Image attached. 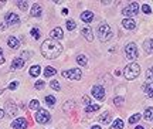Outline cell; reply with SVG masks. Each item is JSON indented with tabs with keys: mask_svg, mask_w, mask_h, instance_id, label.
<instances>
[{
	"mask_svg": "<svg viewBox=\"0 0 153 129\" xmlns=\"http://www.w3.org/2000/svg\"><path fill=\"white\" fill-rule=\"evenodd\" d=\"M142 118V115H140V113H135V115H132L131 118H129V124H136L137 121H139V119Z\"/></svg>",
	"mask_w": 153,
	"mask_h": 129,
	"instance_id": "cell-28",
	"label": "cell"
},
{
	"mask_svg": "<svg viewBox=\"0 0 153 129\" xmlns=\"http://www.w3.org/2000/svg\"><path fill=\"white\" fill-rule=\"evenodd\" d=\"M6 28V24H0V30H4Z\"/></svg>",
	"mask_w": 153,
	"mask_h": 129,
	"instance_id": "cell-48",
	"label": "cell"
},
{
	"mask_svg": "<svg viewBox=\"0 0 153 129\" xmlns=\"http://www.w3.org/2000/svg\"><path fill=\"white\" fill-rule=\"evenodd\" d=\"M146 81H148V84L153 81V67H152V68H149V70L146 71Z\"/></svg>",
	"mask_w": 153,
	"mask_h": 129,
	"instance_id": "cell-30",
	"label": "cell"
},
{
	"mask_svg": "<svg viewBox=\"0 0 153 129\" xmlns=\"http://www.w3.org/2000/svg\"><path fill=\"white\" fill-rule=\"evenodd\" d=\"M98 38L102 43H106V41H109L112 38V30H111V27L106 23H102L98 27Z\"/></svg>",
	"mask_w": 153,
	"mask_h": 129,
	"instance_id": "cell-2",
	"label": "cell"
},
{
	"mask_svg": "<svg viewBox=\"0 0 153 129\" xmlns=\"http://www.w3.org/2000/svg\"><path fill=\"white\" fill-rule=\"evenodd\" d=\"M61 53H62V45L60 43L54 41V40H45L41 44V54H43L45 58H48V60L57 58Z\"/></svg>",
	"mask_w": 153,
	"mask_h": 129,
	"instance_id": "cell-1",
	"label": "cell"
},
{
	"mask_svg": "<svg viewBox=\"0 0 153 129\" xmlns=\"http://www.w3.org/2000/svg\"><path fill=\"white\" fill-rule=\"evenodd\" d=\"M27 119L26 118H17L13 124H11V128L13 129H26L27 128Z\"/></svg>",
	"mask_w": 153,
	"mask_h": 129,
	"instance_id": "cell-9",
	"label": "cell"
},
{
	"mask_svg": "<svg viewBox=\"0 0 153 129\" xmlns=\"http://www.w3.org/2000/svg\"><path fill=\"white\" fill-rule=\"evenodd\" d=\"M6 109L9 111V113H10L11 116H14V115L17 113V111H19V109H17V107L13 102H7V104H6Z\"/></svg>",
	"mask_w": 153,
	"mask_h": 129,
	"instance_id": "cell-18",
	"label": "cell"
},
{
	"mask_svg": "<svg viewBox=\"0 0 153 129\" xmlns=\"http://www.w3.org/2000/svg\"><path fill=\"white\" fill-rule=\"evenodd\" d=\"M75 27H76V24H75V22H74V20H67V28H68L70 31H72Z\"/></svg>",
	"mask_w": 153,
	"mask_h": 129,
	"instance_id": "cell-32",
	"label": "cell"
},
{
	"mask_svg": "<svg viewBox=\"0 0 153 129\" xmlns=\"http://www.w3.org/2000/svg\"><path fill=\"white\" fill-rule=\"evenodd\" d=\"M17 6H19V9H22V10H26L28 7V3L26 0H20V1H17Z\"/></svg>",
	"mask_w": 153,
	"mask_h": 129,
	"instance_id": "cell-31",
	"label": "cell"
},
{
	"mask_svg": "<svg viewBox=\"0 0 153 129\" xmlns=\"http://www.w3.org/2000/svg\"><path fill=\"white\" fill-rule=\"evenodd\" d=\"M82 72L79 68H71L68 71H62V77H65L68 80H81Z\"/></svg>",
	"mask_w": 153,
	"mask_h": 129,
	"instance_id": "cell-7",
	"label": "cell"
},
{
	"mask_svg": "<svg viewBox=\"0 0 153 129\" xmlns=\"http://www.w3.org/2000/svg\"><path fill=\"white\" fill-rule=\"evenodd\" d=\"M23 65H24V60L22 57L20 58H14L13 63H11V70H20V68H23Z\"/></svg>",
	"mask_w": 153,
	"mask_h": 129,
	"instance_id": "cell-14",
	"label": "cell"
},
{
	"mask_svg": "<svg viewBox=\"0 0 153 129\" xmlns=\"http://www.w3.org/2000/svg\"><path fill=\"white\" fill-rule=\"evenodd\" d=\"M38 107H40V102H38L37 99H33L30 102V109H38Z\"/></svg>",
	"mask_w": 153,
	"mask_h": 129,
	"instance_id": "cell-34",
	"label": "cell"
},
{
	"mask_svg": "<svg viewBox=\"0 0 153 129\" xmlns=\"http://www.w3.org/2000/svg\"><path fill=\"white\" fill-rule=\"evenodd\" d=\"M135 129H145V128H143V126H136Z\"/></svg>",
	"mask_w": 153,
	"mask_h": 129,
	"instance_id": "cell-49",
	"label": "cell"
},
{
	"mask_svg": "<svg viewBox=\"0 0 153 129\" xmlns=\"http://www.w3.org/2000/svg\"><path fill=\"white\" fill-rule=\"evenodd\" d=\"M81 20L84 23H91L94 20V13L92 11H82L81 13Z\"/></svg>",
	"mask_w": 153,
	"mask_h": 129,
	"instance_id": "cell-13",
	"label": "cell"
},
{
	"mask_svg": "<svg viewBox=\"0 0 153 129\" xmlns=\"http://www.w3.org/2000/svg\"><path fill=\"white\" fill-rule=\"evenodd\" d=\"M50 36H51V38H57V40H60V38L64 37V33H62V28L61 27H55L53 31L50 33Z\"/></svg>",
	"mask_w": 153,
	"mask_h": 129,
	"instance_id": "cell-12",
	"label": "cell"
},
{
	"mask_svg": "<svg viewBox=\"0 0 153 129\" xmlns=\"http://www.w3.org/2000/svg\"><path fill=\"white\" fill-rule=\"evenodd\" d=\"M4 19H6V24L7 26H16V24L20 23V19H19V16H17L16 13H7Z\"/></svg>",
	"mask_w": 153,
	"mask_h": 129,
	"instance_id": "cell-8",
	"label": "cell"
},
{
	"mask_svg": "<svg viewBox=\"0 0 153 129\" xmlns=\"http://www.w3.org/2000/svg\"><path fill=\"white\" fill-rule=\"evenodd\" d=\"M148 97H149V98H153V88H150V89H149Z\"/></svg>",
	"mask_w": 153,
	"mask_h": 129,
	"instance_id": "cell-44",
	"label": "cell"
},
{
	"mask_svg": "<svg viewBox=\"0 0 153 129\" xmlns=\"http://www.w3.org/2000/svg\"><path fill=\"white\" fill-rule=\"evenodd\" d=\"M92 95L97 98V99H104L105 98V89L99 85L92 86Z\"/></svg>",
	"mask_w": 153,
	"mask_h": 129,
	"instance_id": "cell-10",
	"label": "cell"
},
{
	"mask_svg": "<svg viewBox=\"0 0 153 129\" xmlns=\"http://www.w3.org/2000/svg\"><path fill=\"white\" fill-rule=\"evenodd\" d=\"M123 74H125L126 80H135V78L140 74V67H139V64H136V63H132V64L126 65Z\"/></svg>",
	"mask_w": 153,
	"mask_h": 129,
	"instance_id": "cell-3",
	"label": "cell"
},
{
	"mask_svg": "<svg viewBox=\"0 0 153 129\" xmlns=\"http://www.w3.org/2000/svg\"><path fill=\"white\" fill-rule=\"evenodd\" d=\"M57 74V70L53 68V67H45L44 70V77H54Z\"/></svg>",
	"mask_w": 153,
	"mask_h": 129,
	"instance_id": "cell-23",
	"label": "cell"
},
{
	"mask_svg": "<svg viewBox=\"0 0 153 129\" xmlns=\"http://www.w3.org/2000/svg\"><path fill=\"white\" fill-rule=\"evenodd\" d=\"M17 86H19V82H17V81H13L10 85H9V89H11V91H13V89H16Z\"/></svg>",
	"mask_w": 153,
	"mask_h": 129,
	"instance_id": "cell-38",
	"label": "cell"
},
{
	"mask_svg": "<svg viewBox=\"0 0 153 129\" xmlns=\"http://www.w3.org/2000/svg\"><path fill=\"white\" fill-rule=\"evenodd\" d=\"M23 55H22V58L24 60V58H28V57H30V53H27V51H24V53H22Z\"/></svg>",
	"mask_w": 153,
	"mask_h": 129,
	"instance_id": "cell-42",
	"label": "cell"
},
{
	"mask_svg": "<svg viewBox=\"0 0 153 129\" xmlns=\"http://www.w3.org/2000/svg\"><path fill=\"white\" fill-rule=\"evenodd\" d=\"M99 122H102V124H109L111 122V113L104 112L101 116H99Z\"/></svg>",
	"mask_w": 153,
	"mask_h": 129,
	"instance_id": "cell-22",
	"label": "cell"
},
{
	"mask_svg": "<svg viewBox=\"0 0 153 129\" xmlns=\"http://www.w3.org/2000/svg\"><path fill=\"white\" fill-rule=\"evenodd\" d=\"M40 72H41V67H40V65H33V67L30 68V75L31 77H38Z\"/></svg>",
	"mask_w": 153,
	"mask_h": 129,
	"instance_id": "cell-21",
	"label": "cell"
},
{
	"mask_svg": "<svg viewBox=\"0 0 153 129\" xmlns=\"http://www.w3.org/2000/svg\"><path fill=\"white\" fill-rule=\"evenodd\" d=\"M7 44H9V47H10V48H19V45H20L19 40H17L16 37H13V36L7 38Z\"/></svg>",
	"mask_w": 153,
	"mask_h": 129,
	"instance_id": "cell-17",
	"label": "cell"
},
{
	"mask_svg": "<svg viewBox=\"0 0 153 129\" xmlns=\"http://www.w3.org/2000/svg\"><path fill=\"white\" fill-rule=\"evenodd\" d=\"M45 104H47L48 107H54L55 105V97H53V95L45 97Z\"/></svg>",
	"mask_w": 153,
	"mask_h": 129,
	"instance_id": "cell-27",
	"label": "cell"
},
{
	"mask_svg": "<svg viewBox=\"0 0 153 129\" xmlns=\"http://www.w3.org/2000/svg\"><path fill=\"white\" fill-rule=\"evenodd\" d=\"M137 13H139V4H137L136 1H132L131 4H128L122 10V14L123 16H128V19H131L132 16H136Z\"/></svg>",
	"mask_w": 153,
	"mask_h": 129,
	"instance_id": "cell-4",
	"label": "cell"
},
{
	"mask_svg": "<svg viewBox=\"0 0 153 129\" xmlns=\"http://www.w3.org/2000/svg\"><path fill=\"white\" fill-rule=\"evenodd\" d=\"M72 105H75V104H74V102H72V101H71V102L65 104V105H64V108H65V109H68V108H70V107H72Z\"/></svg>",
	"mask_w": 153,
	"mask_h": 129,
	"instance_id": "cell-43",
	"label": "cell"
},
{
	"mask_svg": "<svg viewBox=\"0 0 153 129\" xmlns=\"http://www.w3.org/2000/svg\"><path fill=\"white\" fill-rule=\"evenodd\" d=\"M143 118L146 119V121H152L153 119V108H148L146 111H145V113H143Z\"/></svg>",
	"mask_w": 153,
	"mask_h": 129,
	"instance_id": "cell-24",
	"label": "cell"
},
{
	"mask_svg": "<svg viewBox=\"0 0 153 129\" xmlns=\"http://www.w3.org/2000/svg\"><path fill=\"white\" fill-rule=\"evenodd\" d=\"M91 129H101V126H98V125H94Z\"/></svg>",
	"mask_w": 153,
	"mask_h": 129,
	"instance_id": "cell-47",
	"label": "cell"
},
{
	"mask_svg": "<svg viewBox=\"0 0 153 129\" xmlns=\"http://www.w3.org/2000/svg\"><path fill=\"white\" fill-rule=\"evenodd\" d=\"M142 88H143V91L146 92V94H148V92H149V89H150V86H149V84H143V86H142Z\"/></svg>",
	"mask_w": 153,
	"mask_h": 129,
	"instance_id": "cell-41",
	"label": "cell"
},
{
	"mask_svg": "<svg viewBox=\"0 0 153 129\" xmlns=\"http://www.w3.org/2000/svg\"><path fill=\"white\" fill-rule=\"evenodd\" d=\"M125 54H126V58L128 60H135L137 58V47L135 43H129L125 47Z\"/></svg>",
	"mask_w": 153,
	"mask_h": 129,
	"instance_id": "cell-6",
	"label": "cell"
},
{
	"mask_svg": "<svg viewBox=\"0 0 153 129\" xmlns=\"http://www.w3.org/2000/svg\"><path fill=\"white\" fill-rule=\"evenodd\" d=\"M41 13H43V10H41V6L37 4V3H36V4L31 7V10H30V14H31L33 17H40V16H41Z\"/></svg>",
	"mask_w": 153,
	"mask_h": 129,
	"instance_id": "cell-15",
	"label": "cell"
},
{
	"mask_svg": "<svg viewBox=\"0 0 153 129\" xmlns=\"http://www.w3.org/2000/svg\"><path fill=\"white\" fill-rule=\"evenodd\" d=\"M112 129H123V121L122 119H115Z\"/></svg>",
	"mask_w": 153,
	"mask_h": 129,
	"instance_id": "cell-25",
	"label": "cell"
},
{
	"mask_svg": "<svg viewBox=\"0 0 153 129\" xmlns=\"http://www.w3.org/2000/svg\"><path fill=\"white\" fill-rule=\"evenodd\" d=\"M0 64H4V57H3V50L0 48Z\"/></svg>",
	"mask_w": 153,
	"mask_h": 129,
	"instance_id": "cell-40",
	"label": "cell"
},
{
	"mask_svg": "<svg viewBox=\"0 0 153 129\" xmlns=\"http://www.w3.org/2000/svg\"><path fill=\"white\" fill-rule=\"evenodd\" d=\"M143 48H145V51L146 53H153V38L152 40H148V41H145V44H143Z\"/></svg>",
	"mask_w": 153,
	"mask_h": 129,
	"instance_id": "cell-20",
	"label": "cell"
},
{
	"mask_svg": "<svg viewBox=\"0 0 153 129\" xmlns=\"http://www.w3.org/2000/svg\"><path fill=\"white\" fill-rule=\"evenodd\" d=\"M31 36H33L36 40H38V38H40V30H38V28H36V27H34V28H31Z\"/></svg>",
	"mask_w": 153,
	"mask_h": 129,
	"instance_id": "cell-33",
	"label": "cell"
},
{
	"mask_svg": "<svg viewBox=\"0 0 153 129\" xmlns=\"http://www.w3.org/2000/svg\"><path fill=\"white\" fill-rule=\"evenodd\" d=\"M4 115H6V113H4V111H3V109L0 108V119H3V118H4Z\"/></svg>",
	"mask_w": 153,
	"mask_h": 129,
	"instance_id": "cell-45",
	"label": "cell"
},
{
	"mask_svg": "<svg viewBox=\"0 0 153 129\" xmlns=\"http://www.w3.org/2000/svg\"><path fill=\"white\" fill-rule=\"evenodd\" d=\"M114 102H115V105H116V107H120V105L123 104V98H122V97H116L114 99Z\"/></svg>",
	"mask_w": 153,
	"mask_h": 129,
	"instance_id": "cell-35",
	"label": "cell"
},
{
	"mask_svg": "<svg viewBox=\"0 0 153 129\" xmlns=\"http://www.w3.org/2000/svg\"><path fill=\"white\" fill-rule=\"evenodd\" d=\"M50 86H51L53 89H55V91H60V89H61L60 82H58V81H55V80H53L51 82H50Z\"/></svg>",
	"mask_w": 153,
	"mask_h": 129,
	"instance_id": "cell-29",
	"label": "cell"
},
{
	"mask_svg": "<svg viewBox=\"0 0 153 129\" xmlns=\"http://www.w3.org/2000/svg\"><path fill=\"white\" fill-rule=\"evenodd\" d=\"M62 14H68V9H62Z\"/></svg>",
	"mask_w": 153,
	"mask_h": 129,
	"instance_id": "cell-46",
	"label": "cell"
},
{
	"mask_svg": "<svg viewBox=\"0 0 153 129\" xmlns=\"http://www.w3.org/2000/svg\"><path fill=\"white\" fill-rule=\"evenodd\" d=\"M82 36L87 38L88 41H92L94 40V36H92V30L89 28V27H84L82 28Z\"/></svg>",
	"mask_w": 153,
	"mask_h": 129,
	"instance_id": "cell-16",
	"label": "cell"
},
{
	"mask_svg": "<svg viewBox=\"0 0 153 129\" xmlns=\"http://www.w3.org/2000/svg\"><path fill=\"white\" fill-rule=\"evenodd\" d=\"M82 99H84V104H85L87 107H88V105H91V98L88 97V95H85V97L82 98Z\"/></svg>",
	"mask_w": 153,
	"mask_h": 129,
	"instance_id": "cell-39",
	"label": "cell"
},
{
	"mask_svg": "<svg viewBox=\"0 0 153 129\" xmlns=\"http://www.w3.org/2000/svg\"><path fill=\"white\" fill-rule=\"evenodd\" d=\"M76 63H78L79 65H84V67H87V64H88L87 55H84V54H79V55H76Z\"/></svg>",
	"mask_w": 153,
	"mask_h": 129,
	"instance_id": "cell-19",
	"label": "cell"
},
{
	"mask_svg": "<svg viewBox=\"0 0 153 129\" xmlns=\"http://www.w3.org/2000/svg\"><path fill=\"white\" fill-rule=\"evenodd\" d=\"M122 26L125 27L126 30H135L136 28V23L132 19H125V20H122Z\"/></svg>",
	"mask_w": 153,
	"mask_h": 129,
	"instance_id": "cell-11",
	"label": "cell"
},
{
	"mask_svg": "<svg viewBox=\"0 0 153 129\" xmlns=\"http://www.w3.org/2000/svg\"><path fill=\"white\" fill-rule=\"evenodd\" d=\"M50 119H51V115L45 109H38L37 113H36V121L38 124H48Z\"/></svg>",
	"mask_w": 153,
	"mask_h": 129,
	"instance_id": "cell-5",
	"label": "cell"
},
{
	"mask_svg": "<svg viewBox=\"0 0 153 129\" xmlns=\"http://www.w3.org/2000/svg\"><path fill=\"white\" fill-rule=\"evenodd\" d=\"M101 109V105L99 104H94V105H88L87 107V112H95V111H99Z\"/></svg>",
	"mask_w": 153,
	"mask_h": 129,
	"instance_id": "cell-26",
	"label": "cell"
},
{
	"mask_svg": "<svg viewBox=\"0 0 153 129\" xmlns=\"http://www.w3.org/2000/svg\"><path fill=\"white\" fill-rule=\"evenodd\" d=\"M44 86H45V82H44V81H37V82H36V88H37V89H43Z\"/></svg>",
	"mask_w": 153,
	"mask_h": 129,
	"instance_id": "cell-37",
	"label": "cell"
},
{
	"mask_svg": "<svg viewBox=\"0 0 153 129\" xmlns=\"http://www.w3.org/2000/svg\"><path fill=\"white\" fill-rule=\"evenodd\" d=\"M142 11L143 13H146V14H150V13H152V9H150L148 4H143L142 6Z\"/></svg>",
	"mask_w": 153,
	"mask_h": 129,
	"instance_id": "cell-36",
	"label": "cell"
}]
</instances>
